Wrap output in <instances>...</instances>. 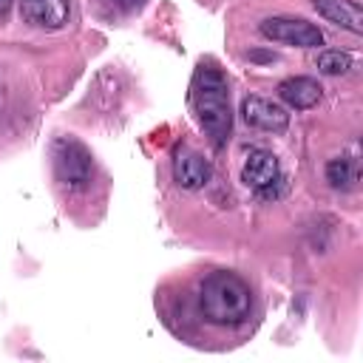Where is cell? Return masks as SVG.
I'll use <instances>...</instances> for the list:
<instances>
[{
    "label": "cell",
    "mask_w": 363,
    "mask_h": 363,
    "mask_svg": "<svg viewBox=\"0 0 363 363\" xmlns=\"http://www.w3.org/2000/svg\"><path fill=\"white\" fill-rule=\"evenodd\" d=\"M51 164L57 182L68 190H85L94 179V156L74 136H60L51 145Z\"/></svg>",
    "instance_id": "obj_3"
},
{
    "label": "cell",
    "mask_w": 363,
    "mask_h": 363,
    "mask_svg": "<svg viewBox=\"0 0 363 363\" xmlns=\"http://www.w3.org/2000/svg\"><path fill=\"white\" fill-rule=\"evenodd\" d=\"M258 31L272 43H284V45H295V48H318L323 43L320 28L301 17H267V20H261Z\"/></svg>",
    "instance_id": "obj_4"
},
{
    "label": "cell",
    "mask_w": 363,
    "mask_h": 363,
    "mask_svg": "<svg viewBox=\"0 0 363 363\" xmlns=\"http://www.w3.org/2000/svg\"><path fill=\"white\" fill-rule=\"evenodd\" d=\"M210 173H213L210 162L201 153H196L190 147H176V153H173V179H176L179 187L199 190L210 182Z\"/></svg>",
    "instance_id": "obj_6"
},
{
    "label": "cell",
    "mask_w": 363,
    "mask_h": 363,
    "mask_svg": "<svg viewBox=\"0 0 363 363\" xmlns=\"http://www.w3.org/2000/svg\"><path fill=\"white\" fill-rule=\"evenodd\" d=\"M20 14L37 28H60L68 23V0H20Z\"/></svg>",
    "instance_id": "obj_8"
},
{
    "label": "cell",
    "mask_w": 363,
    "mask_h": 363,
    "mask_svg": "<svg viewBox=\"0 0 363 363\" xmlns=\"http://www.w3.org/2000/svg\"><path fill=\"white\" fill-rule=\"evenodd\" d=\"M9 9H11V0H0V20L9 14Z\"/></svg>",
    "instance_id": "obj_14"
},
{
    "label": "cell",
    "mask_w": 363,
    "mask_h": 363,
    "mask_svg": "<svg viewBox=\"0 0 363 363\" xmlns=\"http://www.w3.org/2000/svg\"><path fill=\"white\" fill-rule=\"evenodd\" d=\"M320 85H318V79H312V77H289V79H284L281 85H278V96L289 105V108H295V111H306V108H312V105H318L320 102Z\"/></svg>",
    "instance_id": "obj_10"
},
{
    "label": "cell",
    "mask_w": 363,
    "mask_h": 363,
    "mask_svg": "<svg viewBox=\"0 0 363 363\" xmlns=\"http://www.w3.org/2000/svg\"><path fill=\"white\" fill-rule=\"evenodd\" d=\"M318 68L323 71V74H329V77H335V74H346L349 68H352V54H346V51H320L318 54Z\"/></svg>",
    "instance_id": "obj_12"
},
{
    "label": "cell",
    "mask_w": 363,
    "mask_h": 363,
    "mask_svg": "<svg viewBox=\"0 0 363 363\" xmlns=\"http://www.w3.org/2000/svg\"><path fill=\"white\" fill-rule=\"evenodd\" d=\"M190 105L207 139L216 147H221L233 128V111H230L227 77L213 62H201L196 68L193 85H190Z\"/></svg>",
    "instance_id": "obj_1"
},
{
    "label": "cell",
    "mask_w": 363,
    "mask_h": 363,
    "mask_svg": "<svg viewBox=\"0 0 363 363\" xmlns=\"http://www.w3.org/2000/svg\"><path fill=\"white\" fill-rule=\"evenodd\" d=\"M326 182L337 190H349L357 182V162L349 156H335L326 164Z\"/></svg>",
    "instance_id": "obj_11"
},
{
    "label": "cell",
    "mask_w": 363,
    "mask_h": 363,
    "mask_svg": "<svg viewBox=\"0 0 363 363\" xmlns=\"http://www.w3.org/2000/svg\"><path fill=\"white\" fill-rule=\"evenodd\" d=\"M312 6L329 23H335L352 34L363 31V11H360L357 0H312Z\"/></svg>",
    "instance_id": "obj_9"
},
{
    "label": "cell",
    "mask_w": 363,
    "mask_h": 363,
    "mask_svg": "<svg viewBox=\"0 0 363 363\" xmlns=\"http://www.w3.org/2000/svg\"><path fill=\"white\" fill-rule=\"evenodd\" d=\"M119 9H125V11H130V9H136V6H142L145 0H113Z\"/></svg>",
    "instance_id": "obj_13"
},
{
    "label": "cell",
    "mask_w": 363,
    "mask_h": 363,
    "mask_svg": "<svg viewBox=\"0 0 363 363\" xmlns=\"http://www.w3.org/2000/svg\"><path fill=\"white\" fill-rule=\"evenodd\" d=\"M278 179V159L275 153L264 150V147H252L244 159L241 167V182L252 190H264L267 184H272Z\"/></svg>",
    "instance_id": "obj_7"
},
{
    "label": "cell",
    "mask_w": 363,
    "mask_h": 363,
    "mask_svg": "<svg viewBox=\"0 0 363 363\" xmlns=\"http://www.w3.org/2000/svg\"><path fill=\"white\" fill-rule=\"evenodd\" d=\"M241 119L250 125V128H258V130H269V133H278L289 125V113L286 108H281L278 102L267 99V96H244L241 99Z\"/></svg>",
    "instance_id": "obj_5"
},
{
    "label": "cell",
    "mask_w": 363,
    "mask_h": 363,
    "mask_svg": "<svg viewBox=\"0 0 363 363\" xmlns=\"http://www.w3.org/2000/svg\"><path fill=\"white\" fill-rule=\"evenodd\" d=\"M199 309L204 320L216 326H235L250 318L252 295L250 286L235 272H213L199 289Z\"/></svg>",
    "instance_id": "obj_2"
}]
</instances>
